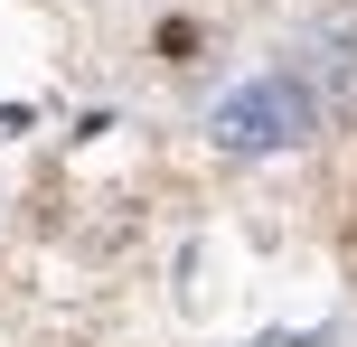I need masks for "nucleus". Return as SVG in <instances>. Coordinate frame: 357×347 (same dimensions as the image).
Returning <instances> with one entry per match:
<instances>
[{"instance_id": "1", "label": "nucleus", "mask_w": 357, "mask_h": 347, "mask_svg": "<svg viewBox=\"0 0 357 347\" xmlns=\"http://www.w3.org/2000/svg\"><path fill=\"white\" fill-rule=\"evenodd\" d=\"M310 131H320V94H310L301 75H254V85H235L226 104L207 113V141L226 150V160H264V150H301Z\"/></svg>"}]
</instances>
